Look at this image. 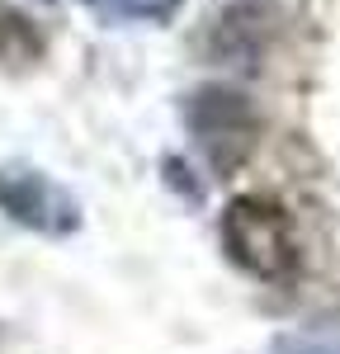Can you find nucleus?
Here are the masks:
<instances>
[{
	"label": "nucleus",
	"instance_id": "f257e3e1",
	"mask_svg": "<svg viewBox=\"0 0 340 354\" xmlns=\"http://www.w3.org/2000/svg\"><path fill=\"white\" fill-rule=\"evenodd\" d=\"M223 245L246 274L270 279V283H288L293 274L303 270V250H298L293 218L283 213V203L265 198V194H241V198L227 203Z\"/></svg>",
	"mask_w": 340,
	"mask_h": 354
},
{
	"label": "nucleus",
	"instance_id": "f03ea898",
	"mask_svg": "<svg viewBox=\"0 0 340 354\" xmlns=\"http://www.w3.org/2000/svg\"><path fill=\"white\" fill-rule=\"evenodd\" d=\"M0 208L15 222H24L33 232H53V236H66L81 222L71 194H62L38 170H0Z\"/></svg>",
	"mask_w": 340,
	"mask_h": 354
},
{
	"label": "nucleus",
	"instance_id": "20e7f679",
	"mask_svg": "<svg viewBox=\"0 0 340 354\" xmlns=\"http://www.w3.org/2000/svg\"><path fill=\"white\" fill-rule=\"evenodd\" d=\"M104 5H118V10H147V0H104Z\"/></svg>",
	"mask_w": 340,
	"mask_h": 354
},
{
	"label": "nucleus",
	"instance_id": "7ed1b4c3",
	"mask_svg": "<svg viewBox=\"0 0 340 354\" xmlns=\"http://www.w3.org/2000/svg\"><path fill=\"white\" fill-rule=\"evenodd\" d=\"M194 133H198V142L208 147V156L227 170V165H236L232 151H227V142H236V147L246 151V147H251V133H255V118L236 95L208 90V95H198V104H194Z\"/></svg>",
	"mask_w": 340,
	"mask_h": 354
}]
</instances>
